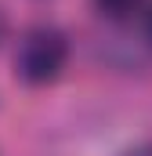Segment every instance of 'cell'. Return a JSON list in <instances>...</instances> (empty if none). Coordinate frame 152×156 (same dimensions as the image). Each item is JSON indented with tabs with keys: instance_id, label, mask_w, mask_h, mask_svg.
Returning <instances> with one entry per match:
<instances>
[{
	"instance_id": "7a4b0ae2",
	"label": "cell",
	"mask_w": 152,
	"mask_h": 156,
	"mask_svg": "<svg viewBox=\"0 0 152 156\" xmlns=\"http://www.w3.org/2000/svg\"><path fill=\"white\" fill-rule=\"evenodd\" d=\"M94 4H98V11L105 18H127L130 11H138L141 0H94Z\"/></svg>"
},
{
	"instance_id": "277c9868",
	"label": "cell",
	"mask_w": 152,
	"mask_h": 156,
	"mask_svg": "<svg viewBox=\"0 0 152 156\" xmlns=\"http://www.w3.org/2000/svg\"><path fill=\"white\" fill-rule=\"evenodd\" d=\"M0 40H4V15H0Z\"/></svg>"
},
{
	"instance_id": "5b68a950",
	"label": "cell",
	"mask_w": 152,
	"mask_h": 156,
	"mask_svg": "<svg viewBox=\"0 0 152 156\" xmlns=\"http://www.w3.org/2000/svg\"><path fill=\"white\" fill-rule=\"evenodd\" d=\"M149 37H152V15H149Z\"/></svg>"
},
{
	"instance_id": "3957f363",
	"label": "cell",
	"mask_w": 152,
	"mask_h": 156,
	"mask_svg": "<svg viewBox=\"0 0 152 156\" xmlns=\"http://www.w3.org/2000/svg\"><path fill=\"white\" fill-rule=\"evenodd\" d=\"M127 156H152V142H145V145H138V149H130Z\"/></svg>"
},
{
	"instance_id": "6da1fadb",
	"label": "cell",
	"mask_w": 152,
	"mask_h": 156,
	"mask_svg": "<svg viewBox=\"0 0 152 156\" xmlns=\"http://www.w3.org/2000/svg\"><path fill=\"white\" fill-rule=\"evenodd\" d=\"M65 37L62 29L54 26H36L29 29L22 44H18V55H15V73L26 80V83H51V80L62 73L65 66Z\"/></svg>"
}]
</instances>
